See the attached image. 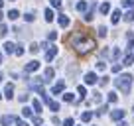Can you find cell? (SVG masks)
Returning a JSON list of instances; mask_svg holds the SVG:
<instances>
[{
	"label": "cell",
	"mask_w": 134,
	"mask_h": 126,
	"mask_svg": "<svg viewBox=\"0 0 134 126\" xmlns=\"http://www.w3.org/2000/svg\"><path fill=\"white\" fill-rule=\"evenodd\" d=\"M38 69H40V61H36V59L26 65V73H34V71H38Z\"/></svg>",
	"instance_id": "cell-4"
},
{
	"label": "cell",
	"mask_w": 134,
	"mask_h": 126,
	"mask_svg": "<svg viewBox=\"0 0 134 126\" xmlns=\"http://www.w3.org/2000/svg\"><path fill=\"white\" fill-rule=\"evenodd\" d=\"M124 20L126 22H134V10H128V12L124 14Z\"/></svg>",
	"instance_id": "cell-23"
},
{
	"label": "cell",
	"mask_w": 134,
	"mask_h": 126,
	"mask_svg": "<svg viewBox=\"0 0 134 126\" xmlns=\"http://www.w3.org/2000/svg\"><path fill=\"white\" fill-rule=\"evenodd\" d=\"M93 102H100V93L99 91L93 93Z\"/></svg>",
	"instance_id": "cell-29"
},
{
	"label": "cell",
	"mask_w": 134,
	"mask_h": 126,
	"mask_svg": "<svg viewBox=\"0 0 134 126\" xmlns=\"http://www.w3.org/2000/svg\"><path fill=\"white\" fill-rule=\"evenodd\" d=\"M32 106H34V108H32L34 112H42V102H40V101H36V99H34V105H32Z\"/></svg>",
	"instance_id": "cell-18"
},
{
	"label": "cell",
	"mask_w": 134,
	"mask_h": 126,
	"mask_svg": "<svg viewBox=\"0 0 134 126\" xmlns=\"http://www.w3.org/2000/svg\"><path fill=\"white\" fill-rule=\"evenodd\" d=\"M4 97L8 99V101L14 97V85H12V83H8V85L4 87Z\"/></svg>",
	"instance_id": "cell-5"
},
{
	"label": "cell",
	"mask_w": 134,
	"mask_h": 126,
	"mask_svg": "<svg viewBox=\"0 0 134 126\" xmlns=\"http://www.w3.org/2000/svg\"><path fill=\"white\" fill-rule=\"evenodd\" d=\"M118 97H116V93H109V102H116Z\"/></svg>",
	"instance_id": "cell-30"
},
{
	"label": "cell",
	"mask_w": 134,
	"mask_h": 126,
	"mask_svg": "<svg viewBox=\"0 0 134 126\" xmlns=\"http://www.w3.org/2000/svg\"><path fill=\"white\" fill-rule=\"evenodd\" d=\"M53 18H55V14H53V10H49V8H46V22H53Z\"/></svg>",
	"instance_id": "cell-15"
},
{
	"label": "cell",
	"mask_w": 134,
	"mask_h": 126,
	"mask_svg": "<svg viewBox=\"0 0 134 126\" xmlns=\"http://www.w3.org/2000/svg\"><path fill=\"white\" fill-rule=\"evenodd\" d=\"M63 101H65V102H73V101H75V95H71V93H65V95H63Z\"/></svg>",
	"instance_id": "cell-22"
},
{
	"label": "cell",
	"mask_w": 134,
	"mask_h": 126,
	"mask_svg": "<svg viewBox=\"0 0 134 126\" xmlns=\"http://www.w3.org/2000/svg\"><path fill=\"white\" fill-rule=\"evenodd\" d=\"M0 99H2V93H0Z\"/></svg>",
	"instance_id": "cell-49"
},
{
	"label": "cell",
	"mask_w": 134,
	"mask_h": 126,
	"mask_svg": "<svg viewBox=\"0 0 134 126\" xmlns=\"http://www.w3.org/2000/svg\"><path fill=\"white\" fill-rule=\"evenodd\" d=\"M57 22H59V26H61V28H67V26L71 24V20H69V18L65 16V14H61V16L57 18Z\"/></svg>",
	"instance_id": "cell-7"
},
{
	"label": "cell",
	"mask_w": 134,
	"mask_h": 126,
	"mask_svg": "<svg viewBox=\"0 0 134 126\" xmlns=\"http://www.w3.org/2000/svg\"><path fill=\"white\" fill-rule=\"evenodd\" d=\"M32 118H34V116H32ZM34 126H42V118H40V116L34 118Z\"/></svg>",
	"instance_id": "cell-39"
},
{
	"label": "cell",
	"mask_w": 134,
	"mask_h": 126,
	"mask_svg": "<svg viewBox=\"0 0 134 126\" xmlns=\"http://www.w3.org/2000/svg\"><path fill=\"white\" fill-rule=\"evenodd\" d=\"M132 63H134V55L128 53V55L124 57V63H122V65H132Z\"/></svg>",
	"instance_id": "cell-21"
},
{
	"label": "cell",
	"mask_w": 134,
	"mask_h": 126,
	"mask_svg": "<svg viewBox=\"0 0 134 126\" xmlns=\"http://www.w3.org/2000/svg\"><path fill=\"white\" fill-rule=\"evenodd\" d=\"M77 93H79V101H83V99L87 97V89H85L83 85H79V87H77Z\"/></svg>",
	"instance_id": "cell-12"
},
{
	"label": "cell",
	"mask_w": 134,
	"mask_h": 126,
	"mask_svg": "<svg viewBox=\"0 0 134 126\" xmlns=\"http://www.w3.org/2000/svg\"><path fill=\"white\" fill-rule=\"evenodd\" d=\"M118 126H128V124H126V122H120V124H118Z\"/></svg>",
	"instance_id": "cell-45"
},
{
	"label": "cell",
	"mask_w": 134,
	"mask_h": 126,
	"mask_svg": "<svg viewBox=\"0 0 134 126\" xmlns=\"http://www.w3.org/2000/svg\"><path fill=\"white\" fill-rule=\"evenodd\" d=\"M65 42H67V45H69V47H73V49H75L77 53H81V55L91 53V51L97 47L95 38H93V36H89L85 30H75V32H73V34L65 39Z\"/></svg>",
	"instance_id": "cell-1"
},
{
	"label": "cell",
	"mask_w": 134,
	"mask_h": 126,
	"mask_svg": "<svg viewBox=\"0 0 134 126\" xmlns=\"http://www.w3.org/2000/svg\"><path fill=\"white\" fill-rule=\"evenodd\" d=\"M107 110H109V106H107V105H105V106H100V108H99V110H97V114H105V112H107Z\"/></svg>",
	"instance_id": "cell-38"
},
{
	"label": "cell",
	"mask_w": 134,
	"mask_h": 126,
	"mask_svg": "<svg viewBox=\"0 0 134 126\" xmlns=\"http://www.w3.org/2000/svg\"><path fill=\"white\" fill-rule=\"evenodd\" d=\"M0 81H2V75H0Z\"/></svg>",
	"instance_id": "cell-50"
},
{
	"label": "cell",
	"mask_w": 134,
	"mask_h": 126,
	"mask_svg": "<svg viewBox=\"0 0 134 126\" xmlns=\"http://www.w3.org/2000/svg\"><path fill=\"white\" fill-rule=\"evenodd\" d=\"M91 118H93V114H91V112H83V114H81V120H83V122H89Z\"/></svg>",
	"instance_id": "cell-25"
},
{
	"label": "cell",
	"mask_w": 134,
	"mask_h": 126,
	"mask_svg": "<svg viewBox=\"0 0 134 126\" xmlns=\"http://www.w3.org/2000/svg\"><path fill=\"white\" fill-rule=\"evenodd\" d=\"M99 38H107V28H105V26H100V28H99Z\"/></svg>",
	"instance_id": "cell-27"
},
{
	"label": "cell",
	"mask_w": 134,
	"mask_h": 126,
	"mask_svg": "<svg viewBox=\"0 0 134 126\" xmlns=\"http://www.w3.org/2000/svg\"><path fill=\"white\" fill-rule=\"evenodd\" d=\"M93 20V10H89V12H85V22H91Z\"/></svg>",
	"instance_id": "cell-33"
},
{
	"label": "cell",
	"mask_w": 134,
	"mask_h": 126,
	"mask_svg": "<svg viewBox=\"0 0 134 126\" xmlns=\"http://www.w3.org/2000/svg\"><path fill=\"white\" fill-rule=\"evenodd\" d=\"M118 57H120V49L114 47V49H113V59H118Z\"/></svg>",
	"instance_id": "cell-34"
},
{
	"label": "cell",
	"mask_w": 134,
	"mask_h": 126,
	"mask_svg": "<svg viewBox=\"0 0 134 126\" xmlns=\"http://www.w3.org/2000/svg\"><path fill=\"white\" fill-rule=\"evenodd\" d=\"M105 67H107V65H105L103 61H99V63H97V69H99V71H105Z\"/></svg>",
	"instance_id": "cell-40"
},
{
	"label": "cell",
	"mask_w": 134,
	"mask_h": 126,
	"mask_svg": "<svg viewBox=\"0 0 134 126\" xmlns=\"http://www.w3.org/2000/svg\"><path fill=\"white\" fill-rule=\"evenodd\" d=\"M49 2H51L53 8H59V6H61V0H49Z\"/></svg>",
	"instance_id": "cell-37"
},
{
	"label": "cell",
	"mask_w": 134,
	"mask_h": 126,
	"mask_svg": "<svg viewBox=\"0 0 134 126\" xmlns=\"http://www.w3.org/2000/svg\"><path fill=\"white\" fill-rule=\"evenodd\" d=\"M77 10H79V12H87V2H85V0H79V2H77Z\"/></svg>",
	"instance_id": "cell-16"
},
{
	"label": "cell",
	"mask_w": 134,
	"mask_h": 126,
	"mask_svg": "<svg viewBox=\"0 0 134 126\" xmlns=\"http://www.w3.org/2000/svg\"><path fill=\"white\" fill-rule=\"evenodd\" d=\"M63 126H73V118H67V120L63 122Z\"/></svg>",
	"instance_id": "cell-42"
},
{
	"label": "cell",
	"mask_w": 134,
	"mask_h": 126,
	"mask_svg": "<svg viewBox=\"0 0 134 126\" xmlns=\"http://www.w3.org/2000/svg\"><path fill=\"white\" fill-rule=\"evenodd\" d=\"M8 18H10V20H18V18H20V12H18V10H10Z\"/></svg>",
	"instance_id": "cell-20"
},
{
	"label": "cell",
	"mask_w": 134,
	"mask_h": 126,
	"mask_svg": "<svg viewBox=\"0 0 134 126\" xmlns=\"http://www.w3.org/2000/svg\"><path fill=\"white\" fill-rule=\"evenodd\" d=\"M47 39H49V42H55V39H57V34H55V32H49V34H47Z\"/></svg>",
	"instance_id": "cell-32"
},
{
	"label": "cell",
	"mask_w": 134,
	"mask_h": 126,
	"mask_svg": "<svg viewBox=\"0 0 134 126\" xmlns=\"http://www.w3.org/2000/svg\"><path fill=\"white\" fill-rule=\"evenodd\" d=\"M18 101H20V102H26V101H28V95H20V97H18Z\"/></svg>",
	"instance_id": "cell-41"
},
{
	"label": "cell",
	"mask_w": 134,
	"mask_h": 126,
	"mask_svg": "<svg viewBox=\"0 0 134 126\" xmlns=\"http://www.w3.org/2000/svg\"><path fill=\"white\" fill-rule=\"evenodd\" d=\"M2 16H4V14H2V12H0V22H2Z\"/></svg>",
	"instance_id": "cell-47"
},
{
	"label": "cell",
	"mask_w": 134,
	"mask_h": 126,
	"mask_svg": "<svg viewBox=\"0 0 134 126\" xmlns=\"http://www.w3.org/2000/svg\"><path fill=\"white\" fill-rule=\"evenodd\" d=\"M16 126H28V122H24V120H18V118H16Z\"/></svg>",
	"instance_id": "cell-43"
},
{
	"label": "cell",
	"mask_w": 134,
	"mask_h": 126,
	"mask_svg": "<svg viewBox=\"0 0 134 126\" xmlns=\"http://www.w3.org/2000/svg\"><path fill=\"white\" fill-rule=\"evenodd\" d=\"M0 63H2V51H0Z\"/></svg>",
	"instance_id": "cell-46"
},
{
	"label": "cell",
	"mask_w": 134,
	"mask_h": 126,
	"mask_svg": "<svg viewBox=\"0 0 134 126\" xmlns=\"http://www.w3.org/2000/svg\"><path fill=\"white\" fill-rule=\"evenodd\" d=\"M14 53H16L18 57H20V55H24V47H22V45H18L16 49H14Z\"/></svg>",
	"instance_id": "cell-31"
},
{
	"label": "cell",
	"mask_w": 134,
	"mask_h": 126,
	"mask_svg": "<svg viewBox=\"0 0 134 126\" xmlns=\"http://www.w3.org/2000/svg\"><path fill=\"white\" fill-rule=\"evenodd\" d=\"M47 105H49V108L53 110V112H57V110H59V105H57V102H55V101H49V102H47Z\"/></svg>",
	"instance_id": "cell-24"
},
{
	"label": "cell",
	"mask_w": 134,
	"mask_h": 126,
	"mask_svg": "<svg viewBox=\"0 0 134 126\" xmlns=\"http://www.w3.org/2000/svg\"><path fill=\"white\" fill-rule=\"evenodd\" d=\"M0 8H2V0H0Z\"/></svg>",
	"instance_id": "cell-48"
},
{
	"label": "cell",
	"mask_w": 134,
	"mask_h": 126,
	"mask_svg": "<svg viewBox=\"0 0 134 126\" xmlns=\"http://www.w3.org/2000/svg\"><path fill=\"white\" fill-rule=\"evenodd\" d=\"M124 114H126L124 110L118 108V110H113V114H110V116H113V120H116V122H118V120H122V118H124Z\"/></svg>",
	"instance_id": "cell-6"
},
{
	"label": "cell",
	"mask_w": 134,
	"mask_h": 126,
	"mask_svg": "<svg viewBox=\"0 0 134 126\" xmlns=\"http://www.w3.org/2000/svg\"><path fill=\"white\" fill-rule=\"evenodd\" d=\"M24 18H26V22H34V18H36V16H34L32 12H28V14H24Z\"/></svg>",
	"instance_id": "cell-36"
},
{
	"label": "cell",
	"mask_w": 134,
	"mask_h": 126,
	"mask_svg": "<svg viewBox=\"0 0 134 126\" xmlns=\"http://www.w3.org/2000/svg\"><path fill=\"white\" fill-rule=\"evenodd\" d=\"M100 14H109V10H110V4H109V2H105V4H100Z\"/></svg>",
	"instance_id": "cell-19"
},
{
	"label": "cell",
	"mask_w": 134,
	"mask_h": 126,
	"mask_svg": "<svg viewBox=\"0 0 134 126\" xmlns=\"http://www.w3.org/2000/svg\"><path fill=\"white\" fill-rule=\"evenodd\" d=\"M6 34H8V28H6L4 24H0V38H4Z\"/></svg>",
	"instance_id": "cell-26"
},
{
	"label": "cell",
	"mask_w": 134,
	"mask_h": 126,
	"mask_svg": "<svg viewBox=\"0 0 134 126\" xmlns=\"http://www.w3.org/2000/svg\"><path fill=\"white\" fill-rule=\"evenodd\" d=\"M22 114H24L26 118H32L34 116V110L30 108V106H24V108H22Z\"/></svg>",
	"instance_id": "cell-14"
},
{
	"label": "cell",
	"mask_w": 134,
	"mask_h": 126,
	"mask_svg": "<svg viewBox=\"0 0 134 126\" xmlns=\"http://www.w3.org/2000/svg\"><path fill=\"white\" fill-rule=\"evenodd\" d=\"M63 89H65V81H59V83L55 85L53 89H51V93H53V95H59V93H61Z\"/></svg>",
	"instance_id": "cell-8"
},
{
	"label": "cell",
	"mask_w": 134,
	"mask_h": 126,
	"mask_svg": "<svg viewBox=\"0 0 134 126\" xmlns=\"http://www.w3.org/2000/svg\"><path fill=\"white\" fill-rule=\"evenodd\" d=\"M100 87H107V85H109V77H100Z\"/></svg>",
	"instance_id": "cell-35"
},
{
	"label": "cell",
	"mask_w": 134,
	"mask_h": 126,
	"mask_svg": "<svg viewBox=\"0 0 134 126\" xmlns=\"http://www.w3.org/2000/svg\"><path fill=\"white\" fill-rule=\"evenodd\" d=\"M53 75H55V71L51 67H47L46 73H43V81H51V79H53Z\"/></svg>",
	"instance_id": "cell-11"
},
{
	"label": "cell",
	"mask_w": 134,
	"mask_h": 126,
	"mask_svg": "<svg viewBox=\"0 0 134 126\" xmlns=\"http://www.w3.org/2000/svg\"><path fill=\"white\" fill-rule=\"evenodd\" d=\"M114 85H116V89H120L124 95H128L130 89H132V75H128V73H124V75L116 77L114 79Z\"/></svg>",
	"instance_id": "cell-2"
},
{
	"label": "cell",
	"mask_w": 134,
	"mask_h": 126,
	"mask_svg": "<svg viewBox=\"0 0 134 126\" xmlns=\"http://www.w3.org/2000/svg\"><path fill=\"white\" fill-rule=\"evenodd\" d=\"M118 71H120V65H118V63H116V65H113V73H118Z\"/></svg>",
	"instance_id": "cell-44"
},
{
	"label": "cell",
	"mask_w": 134,
	"mask_h": 126,
	"mask_svg": "<svg viewBox=\"0 0 134 126\" xmlns=\"http://www.w3.org/2000/svg\"><path fill=\"white\" fill-rule=\"evenodd\" d=\"M110 20H113V24H118V20H120V10H114L113 16H110Z\"/></svg>",
	"instance_id": "cell-17"
},
{
	"label": "cell",
	"mask_w": 134,
	"mask_h": 126,
	"mask_svg": "<svg viewBox=\"0 0 134 126\" xmlns=\"http://www.w3.org/2000/svg\"><path fill=\"white\" fill-rule=\"evenodd\" d=\"M40 51V45L38 43H32V45H30V53H38Z\"/></svg>",
	"instance_id": "cell-28"
},
{
	"label": "cell",
	"mask_w": 134,
	"mask_h": 126,
	"mask_svg": "<svg viewBox=\"0 0 134 126\" xmlns=\"http://www.w3.org/2000/svg\"><path fill=\"white\" fill-rule=\"evenodd\" d=\"M132 110H134V108H132Z\"/></svg>",
	"instance_id": "cell-51"
},
{
	"label": "cell",
	"mask_w": 134,
	"mask_h": 126,
	"mask_svg": "<svg viewBox=\"0 0 134 126\" xmlns=\"http://www.w3.org/2000/svg\"><path fill=\"white\" fill-rule=\"evenodd\" d=\"M14 49H16V45H14L12 42H6L4 43V51H6V53H14Z\"/></svg>",
	"instance_id": "cell-13"
},
{
	"label": "cell",
	"mask_w": 134,
	"mask_h": 126,
	"mask_svg": "<svg viewBox=\"0 0 134 126\" xmlns=\"http://www.w3.org/2000/svg\"><path fill=\"white\" fill-rule=\"evenodd\" d=\"M85 83L87 85H95L97 83V75L95 73H87V75H85Z\"/></svg>",
	"instance_id": "cell-9"
},
{
	"label": "cell",
	"mask_w": 134,
	"mask_h": 126,
	"mask_svg": "<svg viewBox=\"0 0 134 126\" xmlns=\"http://www.w3.org/2000/svg\"><path fill=\"white\" fill-rule=\"evenodd\" d=\"M55 55H57V47H55V45H49V47H47V51H46V61H51Z\"/></svg>",
	"instance_id": "cell-3"
},
{
	"label": "cell",
	"mask_w": 134,
	"mask_h": 126,
	"mask_svg": "<svg viewBox=\"0 0 134 126\" xmlns=\"http://www.w3.org/2000/svg\"><path fill=\"white\" fill-rule=\"evenodd\" d=\"M16 124V116H2V126H10Z\"/></svg>",
	"instance_id": "cell-10"
}]
</instances>
